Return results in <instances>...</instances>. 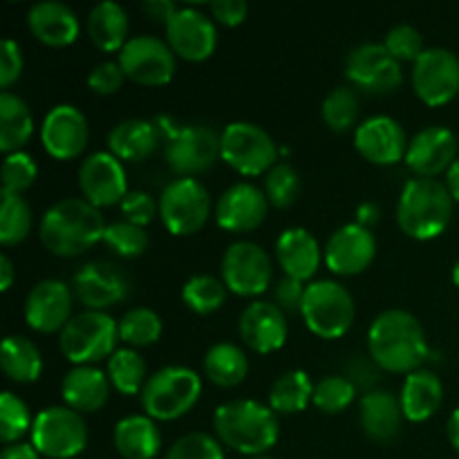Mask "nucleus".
Listing matches in <instances>:
<instances>
[{
	"label": "nucleus",
	"mask_w": 459,
	"mask_h": 459,
	"mask_svg": "<svg viewBox=\"0 0 459 459\" xmlns=\"http://www.w3.org/2000/svg\"><path fill=\"white\" fill-rule=\"evenodd\" d=\"M305 290H307V282H300L296 281V278L285 276L282 281H278L276 291H273V300H276V305L285 314H300Z\"/></svg>",
	"instance_id": "nucleus-53"
},
{
	"label": "nucleus",
	"mask_w": 459,
	"mask_h": 459,
	"mask_svg": "<svg viewBox=\"0 0 459 459\" xmlns=\"http://www.w3.org/2000/svg\"><path fill=\"white\" fill-rule=\"evenodd\" d=\"M106 218L83 197H63L49 206L39 224V238L49 254L76 258L103 242Z\"/></svg>",
	"instance_id": "nucleus-2"
},
{
	"label": "nucleus",
	"mask_w": 459,
	"mask_h": 459,
	"mask_svg": "<svg viewBox=\"0 0 459 459\" xmlns=\"http://www.w3.org/2000/svg\"><path fill=\"white\" fill-rule=\"evenodd\" d=\"M164 142L157 119H142V117H130V119L119 121L108 134V151L121 161H137L148 160L155 155L157 148Z\"/></svg>",
	"instance_id": "nucleus-29"
},
{
	"label": "nucleus",
	"mask_w": 459,
	"mask_h": 459,
	"mask_svg": "<svg viewBox=\"0 0 459 459\" xmlns=\"http://www.w3.org/2000/svg\"><path fill=\"white\" fill-rule=\"evenodd\" d=\"M90 142L88 117L72 103H58L40 124V143L49 157L70 161L83 155Z\"/></svg>",
	"instance_id": "nucleus-20"
},
{
	"label": "nucleus",
	"mask_w": 459,
	"mask_h": 459,
	"mask_svg": "<svg viewBox=\"0 0 459 459\" xmlns=\"http://www.w3.org/2000/svg\"><path fill=\"white\" fill-rule=\"evenodd\" d=\"M305 325L318 339L336 341L348 334L357 318V305L348 287L336 281H314L305 290L300 307Z\"/></svg>",
	"instance_id": "nucleus-9"
},
{
	"label": "nucleus",
	"mask_w": 459,
	"mask_h": 459,
	"mask_svg": "<svg viewBox=\"0 0 459 459\" xmlns=\"http://www.w3.org/2000/svg\"><path fill=\"white\" fill-rule=\"evenodd\" d=\"M103 245H106L112 254L119 255V258L133 260L146 254L148 247H151V238H148L143 227L130 224L126 222V220H117V222H110L106 227Z\"/></svg>",
	"instance_id": "nucleus-46"
},
{
	"label": "nucleus",
	"mask_w": 459,
	"mask_h": 459,
	"mask_svg": "<svg viewBox=\"0 0 459 459\" xmlns=\"http://www.w3.org/2000/svg\"><path fill=\"white\" fill-rule=\"evenodd\" d=\"M412 90L426 106L439 108L459 94V56L446 48H426L412 63Z\"/></svg>",
	"instance_id": "nucleus-15"
},
{
	"label": "nucleus",
	"mask_w": 459,
	"mask_h": 459,
	"mask_svg": "<svg viewBox=\"0 0 459 459\" xmlns=\"http://www.w3.org/2000/svg\"><path fill=\"white\" fill-rule=\"evenodd\" d=\"M126 79L146 88H160L173 81L178 70V56L166 40L152 34L133 36L117 54Z\"/></svg>",
	"instance_id": "nucleus-13"
},
{
	"label": "nucleus",
	"mask_w": 459,
	"mask_h": 459,
	"mask_svg": "<svg viewBox=\"0 0 459 459\" xmlns=\"http://www.w3.org/2000/svg\"><path fill=\"white\" fill-rule=\"evenodd\" d=\"M119 209L126 222L146 229L160 215V200H155L148 191H130Z\"/></svg>",
	"instance_id": "nucleus-50"
},
{
	"label": "nucleus",
	"mask_w": 459,
	"mask_h": 459,
	"mask_svg": "<svg viewBox=\"0 0 459 459\" xmlns=\"http://www.w3.org/2000/svg\"><path fill=\"white\" fill-rule=\"evenodd\" d=\"M220 278L229 291L242 299L264 294L272 285L273 263L267 251L251 240H238L227 247L220 263Z\"/></svg>",
	"instance_id": "nucleus-12"
},
{
	"label": "nucleus",
	"mask_w": 459,
	"mask_h": 459,
	"mask_svg": "<svg viewBox=\"0 0 459 459\" xmlns=\"http://www.w3.org/2000/svg\"><path fill=\"white\" fill-rule=\"evenodd\" d=\"M112 442L124 459H155L161 451L160 426L148 415H128L117 421Z\"/></svg>",
	"instance_id": "nucleus-32"
},
{
	"label": "nucleus",
	"mask_w": 459,
	"mask_h": 459,
	"mask_svg": "<svg viewBox=\"0 0 459 459\" xmlns=\"http://www.w3.org/2000/svg\"><path fill=\"white\" fill-rule=\"evenodd\" d=\"M0 368L13 384H34L43 375V354L27 336H4L0 348Z\"/></svg>",
	"instance_id": "nucleus-35"
},
{
	"label": "nucleus",
	"mask_w": 459,
	"mask_h": 459,
	"mask_svg": "<svg viewBox=\"0 0 459 459\" xmlns=\"http://www.w3.org/2000/svg\"><path fill=\"white\" fill-rule=\"evenodd\" d=\"M90 40L97 49L106 54H119L124 45L128 43V12L121 7L115 0H103V3L94 4L88 13V22H85Z\"/></svg>",
	"instance_id": "nucleus-33"
},
{
	"label": "nucleus",
	"mask_w": 459,
	"mask_h": 459,
	"mask_svg": "<svg viewBox=\"0 0 459 459\" xmlns=\"http://www.w3.org/2000/svg\"><path fill=\"white\" fill-rule=\"evenodd\" d=\"M402 411L406 421L424 424L435 412L442 408L444 384L433 370H415L403 379L402 393H399Z\"/></svg>",
	"instance_id": "nucleus-31"
},
{
	"label": "nucleus",
	"mask_w": 459,
	"mask_h": 459,
	"mask_svg": "<svg viewBox=\"0 0 459 459\" xmlns=\"http://www.w3.org/2000/svg\"><path fill=\"white\" fill-rule=\"evenodd\" d=\"M379 370L381 368L372 361L370 357H357L348 368V379L352 381L357 388H366L368 393L377 390V384H379Z\"/></svg>",
	"instance_id": "nucleus-55"
},
{
	"label": "nucleus",
	"mask_w": 459,
	"mask_h": 459,
	"mask_svg": "<svg viewBox=\"0 0 459 459\" xmlns=\"http://www.w3.org/2000/svg\"><path fill=\"white\" fill-rule=\"evenodd\" d=\"M444 184H446V188H448V193H451L453 200L459 204V157H457L455 164L451 166V170L446 173V182Z\"/></svg>",
	"instance_id": "nucleus-61"
},
{
	"label": "nucleus",
	"mask_w": 459,
	"mask_h": 459,
	"mask_svg": "<svg viewBox=\"0 0 459 459\" xmlns=\"http://www.w3.org/2000/svg\"><path fill=\"white\" fill-rule=\"evenodd\" d=\"M269 206L267 195L255 184H231L215 202V222L231 233L255 231L267 220Z\"/></svg>",
	"instance_id": "nucleus-24"
},
{
	"label": "nucleus",
	"mask_w": 459,
	"mask_h": 459,
	"mask_svg": "<svg viewBox=\"0 0 459 459\" xmlns=\"http://www.w3.org/2000/svg\"><path fill=\"white\" fill-rule=\"evenodd\" d=\"M213 202L197 178H175L161 188L160 218L170 236H195L209 222Z\"/></svg>",
	"instance_id": "nucleus-10"
},
{
	"label": "nucleus",
	"mask_w": 459,
	"mask_h": 459,
	"mask_svg": "<svg viewBox=\"0 0 459 459\" xmlns=\"http://www.w3.org/2000/svg\"><path fill=\"white\" fill-rule=\"evenodd\" d=\"M278 155V143L258 124L233 121L220 133V160L245 178H264L281 161Z\"/></svg>",
	"instance_id": "nucleus-8"
},
{
	"label": "nucleus",
	"mask_w": 459,
	"mask_h": 459,
	"mask_svg": "<svg viewBox=\"0 0 459 459\" xmlns=\"http://www.w3.org/2000/svg\"><path fill=\"white\" fill-rule=\"evenodd\" d=\"M119 343V321L108 312L74 314L72 321L58 334L61 354L72 366H97L103 359H110Z\"/></svg>",
	"instance_id": "nucleus-7"
},
{
	"label": "nucleus",
	"mask_w": 459,
	"mask_h": 459,
	"mask_svg": "<svg viewBox=\"0 0 459 459\" xmlns=\"http://www.w3.org/2000/svg\"><path fill=\"white\" fill-rule=\"evenodd\" d=\"M13 281H16V269H13L12 258L7 254H3L0 255V290L9 291Z\"/></svg>",
	"instance_id": "nucleus-59"
},
{
	"label": "nucleus",
	"mask_w": 459,
	"mask_h": 459,
	"mask_svg": "<svg viewBox=\"0 0 459 459\" xmlns=\"http://www.w3.org/2000/svg\"><path fill=\"white\" fill-rule=\"evenodd\" d=\"M34 134V115L25 99L13 94L12 90L0 92V151L4 155L22 151Z\"/></svg>",
	"instance_id": "nucleus-34"
},
{
	"label": "nucleus",
	"mask_w": 459,
	"mask_h": 459,
	"mask_svg": "<svg viewBox=\"0 0 459 459\" xmlns=\"http://www.w3.org/2000/svg\"><path fill=\"white\" fill-rule=\"evenodd\" d=\"M31 426L34 417L27 403L12 390H4L0 394V439L4 446L21 442L27 433H31Z\"/></svg>",
	"instance_id": "nucleus-44"
},
{
	"label": "nucleus",
	"mask_w": 459,
	"mask_h": 459,
	"mask_svg": "<svg viewBox=\"0 0 459 459\" xmlns=\"http://www.w3.org/2000/svg\"><path fill=\"white\" fill-rule=\"evenodd\" d=\"M126 74L121 70L119 61H103L92 67L88 74V88L99 97H110L124 88Z\"/></svg>",
	"instance_id": "nucleus-51"
},
{
	"label": "nucleus",
	"mask_w": 459,
	"mask_h": 459,
	"mask_svg": "<svg viewBox=\"0 0 459 459\" xmlns=\"http://www.w3.org/2000/svg\"><path fill=\"white\" fill-rule=\"evenodd\" d=\"M166 43L175 56L188 63H202L211 58L218 48V27L215 21L197 7H179L169 21Z\"/></svg>",
	"instance_id": "nucleus-17"
},
{
	"label": "nucleus",
	"mask_w": 459,
	"mask_h": 459,
	"mask_svg": "<svg viewBox=\"0 0 459 459\" xmlns=\"http://www.w3.org/2000/svg\"><path fill=\"white\" fill-rule=\"evenodd\" d=\"M79 188L83 200L97 209L121 204L130 193L124 161L110 151L90 152L79 166Z\"/></svg>",
	"instance_id": "nucleus-18"
},
{
	"label": "nucleus",
	"mask_w": 459,
	"mask_h": 459,
	"mask_svg": "<svg viewBox=\"0 0 459 459\" xmlns=\"http://www.w3.org/2000/svg\"><path fill=\"white\" fill-rule=\"evenodd\" d=\"M110 379L108 372L97 366H72L61 381V397L67 408L92 415L99 412L110 399Z\"/></svg>",
	"instance_id": "nucleus-28"
},
{
	"label": "nucleus",
	"mask_w": 459,
	"mask_h": 459,
	"mask_svg": "<svg viewBox=\"0 0 459 459\" xmlns=\"http://www.w3.org/2000/svg\"><path fill=\"white\" fill-rule=\"evenodd\" d=\"M34 227V215L22 195L3 193L0 202V242L4 247L21 245Z\"/></svg>",
	"instance_id": "nucleus-42"
},
{
	"label": "nucleus",
	"mask_w": 459,
	"mask_h": 459,
	"mask_svg": "<svg viewBox=\"0 0 459 459\" xmlns=\"http://www.w3.org/2000/svg\"><path fill=\"white\" fill-rule=\"evenodd\" d=\"M74 291L58 278H45L36 282L25 299V323L39 334H61L72 321Z\"/></svg>",
	"instance_id": "nucleus-19"
},
{
	"label": "nucleus",
	"mask_w": 459,
	"mask_h": 459,
	"mask_svg": "<svg viewBox=\"0 0 459 459\" xmlns=\"http://www.w3.org/2000/svg\"><path fill=\"white\" fill-rule=\"evenodd\" d=\"M321 117L327 124V128L334 133H348V130H357L361 124V97L352 85H339L332 90L325 99H323Z\"/></svg>",
	"instance_id": "nucleus-40"
},
{
	"label": "nucleus",
	"mask_w": 459,
	"mask_h": 459,
	"mask_svg": "<svg viewBox=\"0 0 459 459\" xmlns=\"http://www.w3.org/2000/svg\"><path fill=\"white\" fill-rule=\"evenodd\" d=\"M0 459H40V453L36 451L31 442L30 444L16 442L3 448V455H0Z\"/></svg>",
	"instance_id": "nucleus-58"
},
{
	"label": "nucleus",
	"mask_w": 459,
	"mask_h": 459,
	"mask_svg": "<svg viewBox=\"0 0 459 459\" xmlns=\"http://www.w3.org/2000/svg\"><path fill=\"white\" fill-rule=\"evenodd\" d=\"M240 339L251 352L272 354L285 345L290 327H287V314L276 303L267 300H254L247 305L238 321Z\"/></svg>",
	"instance_id": "nucleus-25"
},
{
	"label": "nucleus",
	"mask_w": 459,
	"mask_h": 459,
	"mask_svg": "<svg viewBox=\"0 0 459 459\" xmlns=\"http://www.w3.org/2000/svg\"><path fill=\"white\" fill-rule=\"evenodd\" d=\"M408 142L403 126L388 115L368 117L354 130V148L375 166H393L406 160Z\"/></svg>",
	"instance_id": "nucleus-23"
},
{
	"label": "nucleus",
	"mask_w": 459,
	"mask_h": 459,
	"mask_svg": "<svg viewBox=\"0 0 459 459\" xmlns=\"http://www.w3.org/2000/svg\"><path fill=\"white\" fill-rule=\"evenodd\" d=\"M213 429L220 444L247 457L267 455L281 437L278 415L269 403L255 399L224 402L213 412Z\"/></svg>",
	"instance_id": "nucleus-3"
},
{
	"label": "nucleus",
	"mask_w": 459,
	"mask_h": 459,
	"mask_svg": "<svg viewBox=\"0 0 459 459\" xmlns=\"http://www.w3.org/2000/svg\"><path fill=\"white\" fill-rule=\"evenodd\" d=\"M30 439L43 457L72 459L85 451L90 433L81 412L67 406H49L34 417Z\"/></svg>",
	"instance_id": "nucleus-11"
},
{
	"label": "nucleus",
	"mask_w": 459,
	"mask_h": 459,
	"mask_svg": "<svg viewBox=\"0 0 459 459\" xmlns=\"http://www.w3.org/2000/svg\"><path fill=\"white\" fill-rule=\"evenodd\" d=\"M446 435H448V442H451V446L459 453V408H455V411L451 412V417H448Z\"/></svg>",
	"instance_id": "nucleus-60"
},
{
	"label": "nucleus",
	"mask_w": 459,
	"mask_h": 459,
	"mask_svg": "<svg viewBox=\"0 0 459 459\" xmlns=\"http://www.w3.org/2000/svg\"><path fill=\"white\" fill-rule=\"evenodd\" d=\"M166 459H224V448L213 435L195 430L175 439L166 453Z\"/></svg>",
	"instance_id": "nucleus-48"
},
{
	"label": "nucleus",
	"mask_w": 459,
	"mask_h": 459,
	"mask_svg": "<svg viewBox=\"0 0 459 459\" xmlns=\"http://www.w3.org/2000/svg\"><path fill=\"white\" fill-rule=\"evenodd\" d=\"M402 402L390 390H372L359 403V424L372 442L388 444L399 437L403 426Z\"/></svg>",
	"instance_id": "nucleus-30"
},
{
	"label": "nucleus",
	"mask_w": 459,
	"mask_h": 459,
	"mask_svg": "<svg viewBox=\"0 0 459 459\" xmlns=\"http://www.w3.org/2000/svg\"><path fill=\"white\" fill-rule=\"evenodd\" d=\"M204 375L218 388H238L249 375L247 352L236 343H215L204 354Z\"/></svg>",
	"instance_id": "nucleus-36"
},
{
	"label": "nucleus",
	"mask_w": 459,
	"mask_h": 459,
	"mask_svg": "<svg viewBox=\"0 0 459 459\" xmlns=\"http://www.w3.org/2000/svg\"><path fill=\"white\" fill-rule=\"evenodd\" d=\"M300 175L290 161H278L263 179V191L267 195L269 204L276 209H290L300 195Z\"/></svg>",
	"instance_id": "nucleus-45"
},
{
	"label": "nucleus",
	"mask_w": 459,
	"mask_h": 459,
	"mask_svg": "<svg viewBox=\"0 0 459 459\" xmlns=\"http://www.w3.org/2000/svg\"><path fill=\"white\" fill-rule=\"evenodd\" d=\"M357 399V385L343 375H327L314 384L312 403L325 415H339L348 411Z\"/></svg>",
	"instance_id": "nucleus-43"
},
{
	"label": "nucleus",
	"mask_w": 459,
	"mask_h": 459,
	"mask_svg": "<svg viewBox=\"0 0 459 459\" xmlns=\"http://www.w3.org/2000/svg\"><path fill=\"white\" fill-rule=\"evenodd\" d=\"M354 222L372 231V227L381 222V206L372 200L361 202V204L357 206V211H354Z\"/></svg>",
	"instance_id": "nucleus-57"
},
{
	"label": "nucleus",
	"mask_w": 459,
	"mask_h": 459,
	"mask_svg": "<svg viewBox=\"0 0 459 459\" xmlns=\"http://www.w3.org/2000/svg\"><path fill=\"white\" fill-rule=\"evenodd\" d=\"M345 76L354 90L368 94H390L403 83L402 63L384 43H363L348 54Z\"/></svg>",
	"instance_id": "nucleus-16"
},
{
	"label": "nucleus",
	"mask_w": 459,
	"mask_h": 459,
	"mask_svg": "<svg viewBox=\"0 0 459 459\" xmlns=\"http://www.w3.org/2000/svg\"><path fill=\"white\" fill-rule=\"evenodd\" d=\"M108 379L119 394H142L148 381V368L142 354L133 348H119L108 359Z\"/></svg>",
	"instance_id": "nucleus-38"
},
{
	"label": "nucleus",
	"mask_w": 459,
	"mask_h": 459,
	"mask_svg": "<svg viewBox=\"0 0 459 459\" xmlns=\"http://www.w3.org/2000/svg\"><path fill=\"white\" fill-rule=\"evenodd\" d=\"M164 134V160L178 178H197L220 160V133L209 126H179L157 117Z\"/></svg>",
	"instance_id": "nucleus-6"
},
{
	"label": "nucleus",
	"mask_w": 459,
	"mask_h": 459,
	"mask_svg": "<svg viewBox=\"0 0 459 459\" xmlns=\"http://www.w3.org/2000/svg\"><path fill=\"white\" fill-rule=\"evenodd\" d=\"M227 296V285L222 278L213 276V273H195L182 287L184 305L197 316H209V314L222 309Z\"/></svg>",
	"instance_id": "nucleus-39"
},
{
	"label": "nucleus",
	"mask_w": 459,
	"mask_h": 459,
	"mask_svg": "<svg viewBox=\"0 0 459 459\" xmlns=\"http://www.w3.org/2000/svg\"><path fill=\"white\" fill-rule=\"evenodd\" d=\"M314 397V381L305 370H287L269 388V408L276 415H299Z\"/></svg>",
	"instance_id": "nucleus-37"
},
{
	"label": "nucleus",
	"mask_w": 459,
	"mask_h": 459,
	"mask_svg": "<svg viewBox=\"0 0 459 459\" xmlns=\"http://www.w3.org/2000/svg\"><path fill=\"white\" fill-rule=\"evenodd\" d=\"M211 18L224 27H238L245 22L249 4L245 0H215L209 4Z\"/></svg>",
	"instance_id": "nucleus-54"
},
{
	"label": "nucleus",
	"mask_w": 459,
	"mask_h": 459,
	"mask_svg": "<svg viewBox=\"0 0 459 459\" xmlns=\"http://www.w3.org/2000/svg\"><path fill=\"white\" fill-rule=\"evenodd\" d=\"M22 49L13 39L0 43V88L9 90L22 74Z\"/></svg>",
	"instance_id": "nucleus-52"
},
{
	"label": "nucleus",
	"mask_w": 459,
	"mask_h": 459,
	"mask_svg": "<svg viewBox=\"0 0 459 459\" xmlns=\"http://www.w3.org/2000/svg\"><path fill=\"white\" fill-rule=\"evenodd\" d=\"M384 48L397 58L399 63H415L426 52L424 36L412 25H397L385 34Z\"/></svg>",
	"instance_id": "nucleus-49"
},
{
	"label": "nucleus",
	"mask_w": 459,
	"mask_h": 459,
	"mask_svg": "<svg viewBox=\"0 0 459 459\" xmlns=\"http://www.w3.org/2000/svg\"><path fill=\"white\" fill-rule=\"evenodd\" d=\"M325 267L336 276H359L377 258V238L370 229L348 222L336 229L323 249Z\"/></svg>",
	"instance_id": "nucleus-21"
},
{
	"label": "nucleus",
	"mask_w": 459,
	"mask_h": 459,
	"mask_svg": "<svg viewBox=\"0 0 459 459\" xmlns=\"http://www.w3.org/2000/svg\"><path fill=\"white\" fill-rule=\"evenodd\" d=\"M459 142L457 134L446 126H426L412 134L406 151V166L417 178L435 179L446 175L457 161Z\"/></svg>",
	"instance_id": "nucleus-22"
},
{
	"label": "nucleus",
	"mask_w": 459,
	"mask_h": 459,
	"mask_svg": "<svg viewBox=\"0 0 459 459\" xmlns=\"http://www.w3.org/2000/svg\"><path fill=\"white\" fill-rule=\"evenodd\" d=\"M164 321L151 307H133L119 318V341L126 348H148L161 339Z\"/></svg>",
	"instance_id": "nucleus-41"
},
{
	"label": "nucleus",
	"mask_w": 459,
	"mask_h": 459,
	"mask_svg": "<svg viewBox=\"0 0 459 459\" xmlns=\"http://www.w3.org/2000/svg\"><path fill=\"white\" fill-rule=\"evenodd\" d=\"M31 36L48 48H67L79 39L81 22L74 9L58 0H43L27 12Z\"/></svg>",
	"instance_id": "nucleus-27"
},
{
	"label": "nucleus",
	"mask_w": 459,
	"mask_h": 459,
	"mask_svg": "<svg viewBox=\"0 0 459 459\" xmlns=\"http://www.w3.org/2000/svg\"><path fill=\"white\" fill-rule=\"evenodd\" d=\"M368 352L384 372L408 377L421 370L430 345L420 318L406 309H385L368 330Z\"/></svg>",
	"instance_id": "nucleus-1"
},
{
	"label": "nucleus",
	"mask_w": 459,
	"mask_h": 459,
	"mask_svg": "<svg viewBox=\"0 0 459 459\" xmlns=\"http://www.w3.org/2000/svg\"><path fill=\"white\" fill-rule=\"evenodd\" d=\"M36 178H39V166H36L34 157L25 151L12 152L4 155L3 161V193L9 195H22L27 188L34 186Z\"/></svg>",
	"instance_id": "nucleus-47"
},
{
	"label": "nucleus",
	"mask_w": 459,
	"mask_h": 459,
	"mask_svg": "<svg viewBox=\"0 0 459 459\" xmlns=\"http://www.w3.org/2000/svg\"><path fill=\"white\" fill-rule=\"evenodd\" d=\"M451 278H453V282H455V287H457V290H459V260H457L455 264H453Z\"/></svg>",
	"instance_id": "nucleus-62"
},
{
	"label": "nucleus",
	"mask_w": 459,
	"mask_h": 459,
	"mask_svg": "<svg viewBox=\"0 0 459 459\" xmlns=\"http://www.w3.org/2000/svg\"><path fill=\"white\" fill-rule=\"evenodd\" d=\"M273 251H276V260L282 272H285V276L307 282V285L321 269L323 260H325L323 258L321 242L305 227L285 229L276 238Z\"/></svg>",
	"instance_id": "nucleus-26"
},
{
	"label": "nucleus",
	"mask_w": 459,
	"mask_h": 459,
	"mask_svg": "<svg viewBox=\"0 0 459 459\" xmlns=\"http://www.w3.org/2000/svg\"><path fill=\"white\" fill-rule=\"evenodd\" d=\"M202 397V377L193 368L166 366L148 377L139 402L143 415L155 421H175L188 415Z\"/></svg>",
	"instance_id": "nucleus-5"
},
{
	"label": "nucleus",
	"mask_w": 459,
	"mask_h": 459,
	"mask_svg": "<svg viewBox=\"0 0 459 459\" xmlns=\"http://www.w3.org/2000/svg\"><path fill=\"white\" fill-rule=\"evenodd\" d=\"M455 200L439 179L415 178L403 184L397 202V224L412 240H435L448 229Z\"/></svg>",
	"instance_id": "nucleus-4"
},
{
	"label": "nucleus",
	"mask_w": 459,
	"mask_h": 459,
	"mask_svg": "<svg viewBox=\"0 0 459 459\" xmlns=\"http://www.w3.org/2000/svg\"><path fill=\"white\" fill-rule=\"evenodd\" d=\"M247 459H276V457H269V455H258V457H247Z\"/></svg>",
	"instance_id": "nucleus-63"
},
{
	"label": "nucleus",
	"mask_w": 459,
	"mask_h": 459,
	"mask_svg": "<svg viewBox=\"0 0 459 459\" xmlns=\"http://www.w3.org/2000/svg\"><path fill=\"white\" fill-rule=\"evenodd\" d=\"M128 273L110 260H90L83 267L76 269L72 278V291L74 299L85 309L94 312H106L108 307H115L130 294Z\"/></svg>",
	"instance_id": "nucleus-14"
},
{
	"label": "nucleus",
	"mask_w": 459,
	"mask_h": 459,
	"mask_svg": "<svg viewBox=\"0 0 459 459\" xmlns=\"http://www.w3.org/2000/svg\"><path fill=\"white\" fill-rule=\"evenodd\" d=\"M178 4L173 0H146L142 4V12L146 13L148 21L157 22V25H169V21L173 18V13L178 12Z\"/></svg>",
	"instance_id": "nucleus-56"
}]
</instances>
